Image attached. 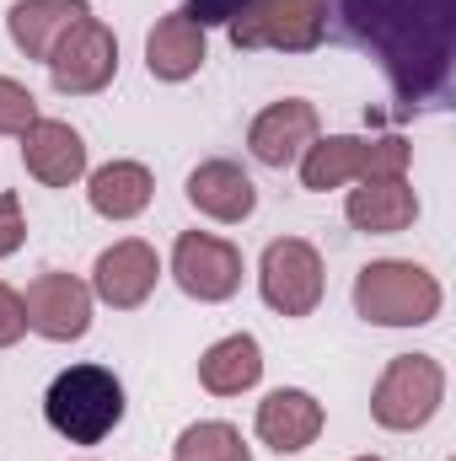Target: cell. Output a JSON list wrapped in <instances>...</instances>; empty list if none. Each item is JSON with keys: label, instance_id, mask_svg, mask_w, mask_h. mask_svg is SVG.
Segmentation results:
<instances>
[{"label": "cell", "instance_id": "2", "mask_svg": "<svg viewBox=\"0 0 456 461\" xmlns=\"http://www.w3.org/2000/svg\"><path fill=\"white\" fill-rule=\"evenodd\" d=\"M354 312L376 328H424L441 312V285L419 263H365L354 279Z\"/></svg>", "mask_w": 456, "mask_h": 461}, {"label": "cell", "instance_id": "11", "mask_svg": "<svg viewBox=\"0 0 456 461\" xmlns=\"http://www.w3.org/2000/svg\"><path fill=\"white\" fill-rule=\"evenodd\" d=\"M156 274H161V263H156V247L150 241H114L103 258H97V274H92V290L114 306V312H134L150 290H156Z\"/></svg>", "mask_w": 456, "mask_h": 461}, {"label": "cell", "instance_id": "15", "mask_svg": "<svg viewBox=\"0 0 456 461\" xmlns=\"http://www.w3.org/2000/svg\"><path fill=\"white\" fill-rule=\"evenodd\" d=\"M343 215H349V226L365 230V236H392V230L414 226L419 199H414V188H408L403 177H365V183L349 194Z\"/></svg>", "mask_w": 456, "mask_h": 461}, {"label": "cell", "instance_id": "12", "mask_svg": "<svg viewBox=\"0 0 456 461\" xmlns=\"http://www.w3.org/2000/svg\"><path fill=\"white\" fill-rule=\"evenodd\" d=\"M323 435V402L312 392H296V386H279L258 402V440L279 456H296L306 451L312 440Z\"/></svg>", "mask_w": 456, "mask_h": 461}, {"label": "cell", "instance_id": "6", "mask_svg": "<svg viewBox=\"0 0 456 461\" xmlns=\"http://www.w3.org/2000/svg\"><path fill=\"white\" fill-rule=\"evenodd\" d=\"M258 285H263V301L279 317H312L317 301H323V258H317V247L301 241V236L269 241Z\"/></svg>", "mask_w": 456, "mask_h": 461}, {"label": "cell", "instance_id": "16", "mask_svg": "<svg viewBox=\"0 0 456 461\" xmlns=\"http://www.w3.org/2000/svg\"><path fill=\"white\" fill-rule=\"evenodd\" d=\"M188 204L210 221H247L252 204H258V188L252 177L236 167V161H205L194 177H188Z\"/></svg>", "mask_w": 456, "mask_h": 461}, {"label": "cell", "instance_id": "13", "mask_svg": "<svg viewBox=\"0 0 456 461\" xmlns=\"http://www.w3.org/2000/svg\"><path fill=\"white\" fill-rule=\"evenodd\" d=\"M22 161H27V172H32L43 188H70V183H81V172H87V145H81V134H76L70 123L38 118V123L22 134Z\"/></svg>", "mask_w": 456, "mask_h": 461}, {"label": "cell", "instance_id": "3", "mask_svg": "<svg viewBox=\"0 0 456 461\" xmlns=\"http://www.w3.org/2000/svg\"><path fill=\"white\" fill-rule=\"evenodd\" d=\"M408 140L387 134V140H354V134H333V140H312V150L301 156V183L312 194H328L339 183H365V177H403L408 167Z\"/></svg>", "mask_w": 456, "mask_h": 461}, {"label": "cell", "instance_id": "7", "mask_svg": "<svg viewBox=\"0 0 456 461\" xmlns=\"http://www.w3.org/2000/svg\"><path fill=\"white\" fill-rule=\"evenodd\" d=\"M114 70H118V38H114V27H103L97 16L76 22V27L59 38V49L49 54L54 92H65V97H92V92H103V86L114 81Z\"/></svg>", "mask_w": 456, "mask_h": 461}, {"label": "cell", "instance_id": "21", "mask_svg": "<svg viewBox=\"0 0 456 461\" xmlns=\"http://www.w3.org/2000/svg\"><path fill=\"white\" fill-rule=\"evenodd\" d=\"M32 123H38V97L22 81L0 76V134H27Z\"/></svg>", "mask_w": 456, "mask_h": 461}, {"label": "cell", "instance_id": "17", "mask_svg": "<svg viewBox=\"0 0 456 461\" xmlns=\"http://www.w3.org/2000/svg\"><path fill=\"white\" fill-rule=\"evenodd\" d=\"M145 65H150L156 81H188L205 65V27L188 22L183 11L161 16L145 38Z\"/></svg>", "mask_w": 456, "mask_h": 461}, {"label": "cell", "instance_id": "25", "mask_svg": "<svg viewBox=\"0 0 456 461\" xmlns=\"http://www.w3.org/2000/svg\"><path fill=\"white\" fill-rule=\"evenodd\" d=\"M354 461H381V456H354Z\"/></svg>", "mask_w": 456, "mask_h": 461}, {"label": "cell", "instance_id": "20", "mask_svg": "<svg viewBox=\"0 0 456 461\" xmlns=\"http://www.w3.org/2000/svg\"><path fill=\"white\" fill-rule=\"evenodd\" d=\"M178 461H252V451L231 424H188L178 435Z\"/></svg>", "mask_w": 456, "mask_h": 461}, {"label": "cell", "instance_id": "4", "mask_svg": "<svg viewBox=\"0 0 456 461\" xmlns=\"http://www.w3.org/2000/svg\"><path fill=\"white\" fill-rule=\"evenodd\" d=\"M441 392H446V370L430 354H397L370 392V413L381 429H419L435 419Z\"/></svg>", "mask_w": 456, "mask_h": 461}, {"label": "cell", "instance_id": "19", "mask_svg": "<svg viewBox=\"0 0 456 461\" xmlns=\"http://www.w3.org/2000/svg\"><path fill=\"white\" fill-rule=\"evenodd\" d=\"M92 210L108 215V221H134L145 204H150V172L140 161H108L103 172H92V188H87Z\"/></svg>", "mask_w": 456, "mask_h": 461}, {"label": "cell", "instance_id": "23", "mask_svg": "<svg viewBox=\"0 0 456 461\" xmlns=\"http://www.w3.org/2000/svg\"><path fill=\"white\" fill-rule=\"evenodd\" d=\"M22 236H27V226H22L16 194H0V258H11V252L22 247Z\"/></svg>", "mask_w": 456, "mask_h": 461}, {"label": "cell", "instance_id": "9", "mask_svg": "<svg viewBox=\"0 0 456 461\" xmlns=\"http://www.w3.org/2000/svg\"><path fill=\"white\" fill-rule=\"evenodd\" d=\"M22 312H27V328L54 339V344H70L92 328V290L76 279V274H38L22 295Z\"/></svg>", "mask_w": 456, "mask_h": 461}, {"label": "cell", "instance_id": "5", "mask_svg": "<svg viewBox=\"0 0 456 461\" xmlns=\"http://www.w3.org/2000/svg\"><path fill=\"white\" fill-rule=\"evenodd\" d=\"M323 22L328 0H247L226 27L236 49H312Z\"/></svg>", "mask_w": 456, "mask_h": 461}, {"label": "cell", "instance_id": "18", "mask_svg": "<svg viewBox=\"0 0 456 461\" xmlns=\"http://www.w3.org/2000/svg\"><path fill=\"white\" fill-rule=\"evenodd\" d=\"M258 375H263V348H258V339H247V333H231L221 344H210L205 359H199V381L215 397H236V392L258 386Z\"/></svg>", "mask_w": 456, "mask_h": 461}, {"label": "cell", "instance_id": "10", "mask_svg": "<svg viewBox=\"0 0 456 461\" xmlns=\"http://www.w3.org/2000/svg\"><path fill=\"white\" fill-rule=\"evenodd\" d=\"M312 140H317V108L301 103V97H285V103L263 108V113L252 118V129H247L252 156H258L263 167H279V172L296 167V161L312 150Z\"/></svg>", "mask_w": 456, "mask_h": 461}, {"label": "cell", "instance_id": "24", "mask_svg": "<svg viewBox=\"0 0 456 461\" xmlns=\"http://www.w3.org/2000/svg\"><path fill=\"white\" fill-rule=\"evenodd\" d=\"M247 0H188V22H199V27H210V22H231L236 11H242Z\"/></svg>", "mask_w": 456, "mask_h": 461}, {"label": "cell", "instance_id": "14", "mask_svg": "<svg viewBox=\"0 0 456 461\" xmlns=\"http://www.w3.org/2000/svg\"><path fill=\"white\" fill-rule=\"evenodd\" d=\"M87 16H92L87 0H16L11 16H5V27H11V43L27 59H49L59 49V38L76 22H87Z\"/></svg>", "mask_w": 456, "mask_h": 461}, {"label": "cell", "instance_id": "1", "mask_svg": "<svg viewBox=\"0 0 456 461\" xmlns=\"http://www.w3.org/2000/svg\"><path fill=\"white\" fill-rule=\"evenodd\" d=\"M43 413H49L54 435H65L70 446H97L123 419V386L103 365H70V370L54 375V386L43 397Z\"/></svg>", "mask_w": 456, "mask_h": 461}, {"label": "cell", "instance_id": "8", "mask_svg": "<svg viewBox=\"0 0 456 461\" xmlns=\"http://www.w3.org/2000/svg\"><path fill=\"white\" fill-rule=\"evenodd\" d=\"M172 274L194 301H231L242 290V252L221 236L183 230L172 247Z\"/></svg>", "mask_w": 456, "mask_h": 461}, {"label": "cell", "instance_id": "22", "mask_svg": "<svg viewBox=\"0 0 456 461\" xmlns=\"http://www.w3.org/2000/svg\"><path fill=\"white\" fill-rule=\"evenodd\" d=\"M27 333V312H22V295L11 285H0V348H11Z\"/></svg>", "mask_w": 456, "mask_h": 461}]
</instances>
